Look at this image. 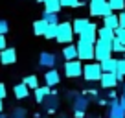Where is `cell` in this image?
Listing matches in <instances>:
<instances>
[{"instance_id": "1f68e13d", "label": "cell", "mask_w": 125, "mask_h": 118, "mask_svg": "<svg viewBox=\"0 0 125 118\" xmlns=\"http://www.w3.org/2000/svg\"><path fill=\"white\" fill-rule=\"evenodd\" d=\"M9 32V22L6 19H0V35H6Z\"/></svg>"}, {"instance_id": "d590c367", "label": "cell", "mask_w": 125, "mask_h": 118, "mask_svg": "<svg viewBox=\"0 0 125 118\" xmlns=\"http://www.w3.org/2000/svg\"><path fill=\"white\" fill-rule=\"evenodd\" d=\"M6 94H8V91H6V85H4V83H0V100H4Z\"/></svg>"}, {"instance_id": "ab89813d", "label": "cell", "mask_w": 125, "mask_h": 118, "mask_svg": "<svg viewBox=\"0 0 125 118\" xmlns=\"http://www.w3.org/2000/svg\"><path fill=\"white\" fill-rule=\"evenodd\" d=\"M4 111V100H0V113Z\"/></svg>"}, {"instance_id": "4dcf8cb0", "label": "cell", "mask_w": 125, "mask_h": 118, "mask_svg": "<svg viewBox=\"0 0 125 118\" xmlns=\"http://www.w3.org/2000/svg\"><path fill=\"white\" fill-rule=\"evenodd\" d=\"M61 6L62 8H79V6H83V2H79V0H61Z\"/></svg>"}, {"instance_id": "6da1fadb", "label": "cell", "mask_w": 125, "mask_h": 118, "mask_svg": "<svg viewBox=\"0 0 125 118\" xmlns=\"http://www.w3.org/2000/svg\"><path fill=\"white\" fill-rule=\"evenodd\" d=\"M103 76V70H101V63L99 61H88V63L83 65V78L86 81H99Z\"/></svg>"}, {"instance_id": "f546056e", "label": "cell", "mask_w": 125, "mask_h": 118, "mask_svg": "<svg viewBox=\"0 0 125 118\" xmlns=\"http://www.w3.org/2000/svg\"><path fill=\"white\" fill-rule=\"evenodd\" d=\"M11 118H28V111L24 107H15L11 113Z\"/></svg>"}, {"instance_id": "ba28073f", "label": "cell", "mask_w": 125, "mask_h": 118, "mask_svg": "<svg viewBox=\"0 0 125 118\" xmlns=\"http://www.w3.org/2000/svg\"><path fill=\"white\" fill-rule=\"evenodd\" d=\"M59 105H61V102H59V96H57V92H53V91H52L50 94H48L46 98L42 100V103H41V107H42V113H44V114L55 113V111L59 109Z\"/></svg>"}, {"instance_id": "2e32d148", "label": "cell", "mask_w": 125, "mask_h": 118, "mask_svg": "<svg viewBox=\"0 0 125 118\" xmlns=\"http://www.w3.org/2000/svg\"><path fill=\"white\" fill-rule=\"evenodd\" d=\"M116 37V33H114V30H110V28L107 26H101L98 28V39L101 41H107V43H112V39Z\"/></svg>"}, {"instance_id": "ffe728a7", "label": "cell", "mask_w": 125, "mask_h": 118, "mask_svg": "<svg viewBox=\"0 0 125 118\" xmlns=\"http://www.w3.org/2000/svg\"><path fill=\"white\" fill-rule=\"evenodd\" d=\"M61 0H46L44 2V11L48 13H59L61 11Z\"/></svg>"}, {"instance_id": "9c48e42d", "label": "cell", "mask_w": 125, "mask_h": 118, "mask_svg": "<svg viewBox=\"0 0 125 118\" xmlns=\"http://www.w3.org/2000/svg\"><path fill=\"white\" fill-rule=\"evenodd\" d=\"M107 116L109 118H125V109L118 100H109L107 102Z\"/></svg>"}, {"instance_id": "603a6c76", "label": "cell", "mask_w": 125, "mask_h": 118, "mask_svg": "<svg viewBox=\"0 0 125 118\" xmlns=\"http://www.w3.org/2000/svg\"><path fill=\"white\" fill-rule=\"evenodd\" d=\"M88 22H90L88 19H75L74 22H72V28H74V33H77V35H79V33H81L83 30L86 28V26H88Z\"/></svg>"}, {"instance_id": "e575fe53", "label": "cell", "mask_w": 125, "mask_h": 118, "mask_svg": "<svg viewBox=\"0 0 125 118\" xmlns=\"http://www.w3.org/2000/svg\"><path fill=\"white\" fill-rule=\"evenodd\" d=\"M8 48V41H6V35H0V52Z\"/></svg>"}, {"instance_id": "f35d334b", "label": "cell", "mask_w": 125, "mask_h": 118, "mask_svg": "<svg viewBox=\"0 0 125 118\" xmlns=\"http://www.w3.org/2000/svg\"><path fill=\"white\" fill-rule=\"evenodd\" d=\"M118 102H120V103H121V107H123V109H125V96H121V98L118 100Z\"/></svg>"}, {"instance_id": "5b68a950", "label": "cell", "mask_w": 125, "mask_h": 118, "mask_svg": "<svg viewBox=\"0 0 125 118\" xmlns=\"http://www.w3.org/2000/svg\"><path fill=\"white\" fill-rule=\"evenodd\" d=\"M88 105H90V98L88 96H85V94H77L74 98V102H72V113H74V116L75 118H83L86 114V109H88Z\"/></svg>"}, {"instance_id": "277c9868", "label": "cell", "mask_w": 125, "mask_h": 118, "mask_svg": "<svg viewBox=\"0 0 125 118\" xmlns=\"http://www.w3.org/2000/svg\"><path fill=\"white\" fill-rule=\"evenodd\" d=\"M109 57H112V46H110V43L98 39L94 43V59L101 63V61H105Z\"/></svg>"}, {"instance_id": "4fadbf2b", "label": "cell", "mask_w": 125, "mask_h": 118, "mask_svg": "<svg viewBox=\"0 0 125 118\" xmlns=\"http://www.w3.org/2000/svg\"><path fill=\"white\" fill-rule=\"evenodd\" d=\"M44 81H46V85L48 87H55V85H59L61 83V74H59V70L57 68H48L46 72H44Z\"/></svg>"}, {"instance_id": "7a4b0ae2", "label": "cell", "mask_w": 125, "mask_h": 118, "mask_svg": "<svg viewBox=\"0 0 125 118\" xmlns=\"http://www.w3.org/2000/svg\"><path fill=\"white\" fill-rule=\"evenodd\" d=\"M88 9L92 17H101V19L112 13L109 0H88Z\"/></svg>"}, {"instance_id": "ee69618b", "label": "cell", "mask_w": 125, "mask_h": 118, "mask_svg": "<svg viewBox=\"0 0 125 118\" xmlns=\"http://www.w3.org/2000/svg\"><path fill=\"white\" fill-rule=\"evenodd\" d=\"M42 118H46V116H42Z\"/></svg>"}, {"instance_id": "836d02e7", "label": "cell", "mask_w": 125, "mask_h": 118, "mask_svg": "<svg viewBox=\"0 0 125 118\" xmlns=\"http://www.w3.org/2000/svg\"><path fill=\"white\" fill-rule=\"evenodd\" d=\"M77 94H79L77 91H70V92H66V100H68V102L72 103V102H74V98H75Z\"/></svg>"}, {"instance_id": "d6986e66", "label": "cell", "mask_w": 125, "mask_h": 118, "mask_svg": "<svg viewBox=\"0 0 125 118\" xmlns=\"http://www.w3.org/2000/svg\"><path fill=\"white\" fill-rule=\"evenodd\" d=\"M103 26L110 28V30H116V28H120V17L114 15V13H110V15L103 17Z\"/></svg>"}, {"instance_id": "60d3db41", "label": "cell", "mask_w": 125, "mask_h": 118, "mask_svg": "<svg viewBox=\"0 0 125 118\" xmlns=\"http://www.w3.org/2000/svg\"><path fill=\"white\" fill-rule=\"evenodd\" d=\"M121 92H123L121 96H125V83H123V87H121Z\"/></svg>"}, {"instance_id": "74e56055", "label": "cell", "mask_w": 125, "mask_h": 118, "mask_svg": "<svg viewBox=\"0 0 125 118\" xmlns=\"http://www.w3.org/2000/svg\"><path fill=\"white\" fill-rule=\"evenodd\" d=\"M85 96H88V98H94V100H96V98H98V91H92V89H90V91H86Z\"/></svg>"}, {"instance_id": "7c38bea8", "label": "cell", "mask_w": 125, "mask_h": 118, "mask_svg": "<svg viewBox=\"0 0 125 118\" xmlns=\"http://www.w3.org/2000/svg\"><path fill=\"white\" fill-rule=\"evenodd\" d=\"M118 83H120V81H118L116 72H103L101 79H99V85H101V89H114Z\"/></svg>"}, {"instance_id": "7bdbcfd3", "label": "cell", "mask_w": 125, "mask_h": 118, "mask_svg": "<svg viewBox=\"0 0 125 118\" xmlns=\"http://www.w3.org/2000/svg\"><path fill=\"white\" fill-rule=\"evenodd\" d=\"M57 118H68V116H64V114H62V116H57Z\"/></svg>"}, {"instance_id": "8992f818", "label": "cell", "mask_w": 125, "mask_h": 118, "mask_svg": "<svg viewBox=\"0 0 125 118\" xmlns=\"http://www.w3.org/2000/svg\"><path fill=\"white\" fill-rule=\"evenodd\" d=\"M77 59L79 61H92L94 59V43H88V41H83V39H77Z\"/></svg>"}, {"instance_id": "8fae6325", "label": "cell", "mask_w": 125, "mask_h": 118, "mask_svg": "<svg viewBox=\"0 0 125 118\" xmlns=\"http://www.w3.org/2000/svg\"><path fill=\"white\" fill-rule=\"evenodd\" d=\"M79 39L88 41V43H96V41H98V26L92 24V22H88V26L79 33Z\"/></svg>"}, {"instance_id": "9a60e30c", "label": "cell", "mask_w": 125, "mask_h": 118, "mask_svg": "<svg viewBox=\"0 0 125 118\" xmlns=\"http://www.w3.org/2000/svg\"><path fill=\"white\" fill-rule=\"evenodd\" d=\"M13 94H15L17 100H24L30 96V87L26 85V83H17L15 87H13Z\"/></svg>"}, {"instance_id": "4316f807", "label": "cell", "mask_w": 125, "mask_h": 118, "mask_svg": "<svg viewBox=\"0 0 125 118\" xmlns=\"http://www.w3.org/2000/svg\"><path fill=\"white\" fill-rule=\"evenodd\" d=\"M109 6L112 11H123L125 9V0H109Z\"/></svg>"}, {"instance_id": "3957f363", "label": "cell", "mask_w": 125, "mask_h": 118, "mask_svg": "<svg viewBox=\"0 0 125 118\" xmlns=\"http://www.w3.org/2000/svg\"><path fill=\"white\" fill-rule=\"evenodd\" d=\"M74 28H72V22H59V28H57V37L55 41L61 44H70L72 39H74Z\"/></svg>"}, {"instance_id": "8d00e7d4", "label": "cell", "mask_w": 125, "mask_h": 118, "mask_svg": "<svg viewBox=\"0 0 125 118\" xmlns=\"http://www.w3.org/2000/svg\"><path fill=\"white\" fill-rule=\"evenodd\" d=\"M118 17H120V26H121V28H125V9H123V11H121Z\"/></svg>"}, {"instance_id": "44dd1931", "label": "cell", "mask_w": 125, "mask_h": 118, "mask_svg": "<svg viewBox=\"0 0 125 118\" xmlns=\"http://www.w3.org/2000/svg\"><path fill=\"white\" fill-rule=\"evenodd\" d=\"M116 68H118V59L109 57L105 61H101V70L103 72H116Z\"/></svg>"}, {"instance_id": "30bf717a", "label": "cell", "mask_w": 125, "mask_h": 118, "mask_svg": "<svg viewBox=\"0 0 125 118\" xmlns=\"http://www.w3.org/2000/svg\"><path fill=\"white\" fill-rule=\"evenodd\" d=\"M57 65V55L52 52H41L39 55V67L42 68H53Z\"/></svg>"}, {"instance_id": "52a82bcc", "label": "cell", "mask_w": 125, "mask_h": 118, "mask_svg": "<svg viewBox=\"0 0 125 118\" xmlns=\"http://www.w3.org/2000/svg\"><path fill=\"white\" fill-rule=\"evenodd\" d=\"M62 72H64L66 78H79V76H83V61H79V59L64 61Z\"/></svg>"}, {"instance_id": "484cf974", "label": "cell", "mask_w": 125, "mask_h": 118, "mask_svg": "<svg viewBox=\"0 0 125 118\" xmlns=\"http://www.w3.org/2000/svg\"><path fill=\"white\" fill-rule=\"evenodd\" d=\"M22 83H26V85L30 87V89H33V91H35L37 87H39V78H37L35 74H31V76H26Z\"/></svg>"}, {"instance_id": "ac0fdd59", "label": "cell", "mask_w": 125, "mask_h": 118, "mask_svg": "<svg viewBox=\"0 0 125 118\" xmlns=\"http://www.w3.org/2000/svg\"><path fill=\"white\" fill-rule=\"evenodd\" d=\"M62 57L66 59V61H72V59H77V46L75 44H66V46L62 48Z\"/></svg>"}, {"instance_id": "5bb4252c", "label": "cell", "mask_w": 125, "mask_h": 118, "mask_svg": "<svg viewBox=\"0 0 125 118\" xmlns=\"http://www.w3.org/2000/svg\"><path fill=\"white\" fill-rule=\"evenodd\" d=\"M17 61V50L15 48H4L0 52V63L2 65H13Z\"/></svg>"}, {"instance_id": "cb8c5ba5", "label": "cell", "mask_w": 125, "mask_h": 118, "mask_svg": "<svg viewBox=\"0 0 125 118\" xmlns=\"http://www.w3.org/2000/svg\"><path fill=\"white\" fill-rule=\"evenodd\" d=\"M110 46H112V54H114V52H116V54H125V44L121 43L118 37H114V39H112Z\"/></svg>"}, {"instance_id": "d4e9b609", "label": "cell", "mask_w": 125, "mask_h": 118, "mask_svg": "<svg viewBox=\"0 0 125 118\" xmlns=\"http://www.w3.org/2000/svg\"><path fill=\"white\" fill-rule=\"evenodd\" d=\"M57 28H59V24H48V28H46V32H44L42 37H46L48 41L55 39V37H57Z\"/></svg>"}, {"instance_id": "d6a6232c", "label": "cell", "mask_w": 125, "mask_h": 118, "mask_svg": "<svg viewBox=\"0 0 125 118\" xmlns=\"http://www.w3.org/2000/svg\"><path fill=\"white\" fill-rule=\"evenodd\" d=\"M114 33H116V37L125 44V28H121V26H120V28H116V30H114Z\"/></svg>"}, {"instance_id": "7402d4cb", "label": "cell", "mask_w": 125, "mask_h": 118, "mask_svg": "<svg viewBox=\"0 0 125 118\" xmlns=\"http://www.w3.org/2000/svg\"><path fill=\"white\" fill-rule=\"evenodd\" d=\"M46 28H48V22L44 19H39V20L33 22V33H35V35H44Z\"/></svg>"}, {"instance_id": "f1b7e54d", "label": "cell", "mask_w": 125, "mask_h": 118, "mask_svg": "<svg viewBox=\"0 0 125 118\" xmlns=\"http://www.w3.org/2000/svg\"><path fill=\"white\" fill-rule=\"evenodd\" d=\"M42 19L46 20L48 24H59V15H57V13H48V11H44V13H42Z\"/></svg>"}, {"instance_id": "b9f144b4", "label": "cell", "mask_w": 125, "mask_h": 118, "mask_svg": "<svg viewBox=\"0 0 125 118\" xmlns=\"http://www.w3.org/2000/svg\"><path fill=\"white\" fill-rule=\"evenodd\" d=\"M35 2H39V4H44V2H46V0H35Z\"/></svg>"}, {"instance_id": "e0dca14e", "label": "cell", "mask_w": 125, "mask_h": 118, "mask_svg": "<svg viewBox=\"0 0 125 118\" xmlns=\"http://www.w3.org/2000/svg\"><path fill=\"white\" fill-rule=\"evenodd\" d=\"M50 92H52V89H50L48 85H44V87H41V85H39V87L35 89V91H33V96H35V102H37V103H42V100L46 98V96L50 94Z\"/></svg>"}, {"instance_id": "83f0119b", "label": "cell", "mask_w": 125, "mask_h": 118, "mask_svg": "<svg viewBox=\"0 0 125 118\" xmlns=\"http://www.w3.org/2000/svg\"><path fill=\"white\" fill-rule=\"evenodd\" d=\"M116 76H118V81L125 78V59H118V68H116Z\"/></svg>"}]
</instances>
